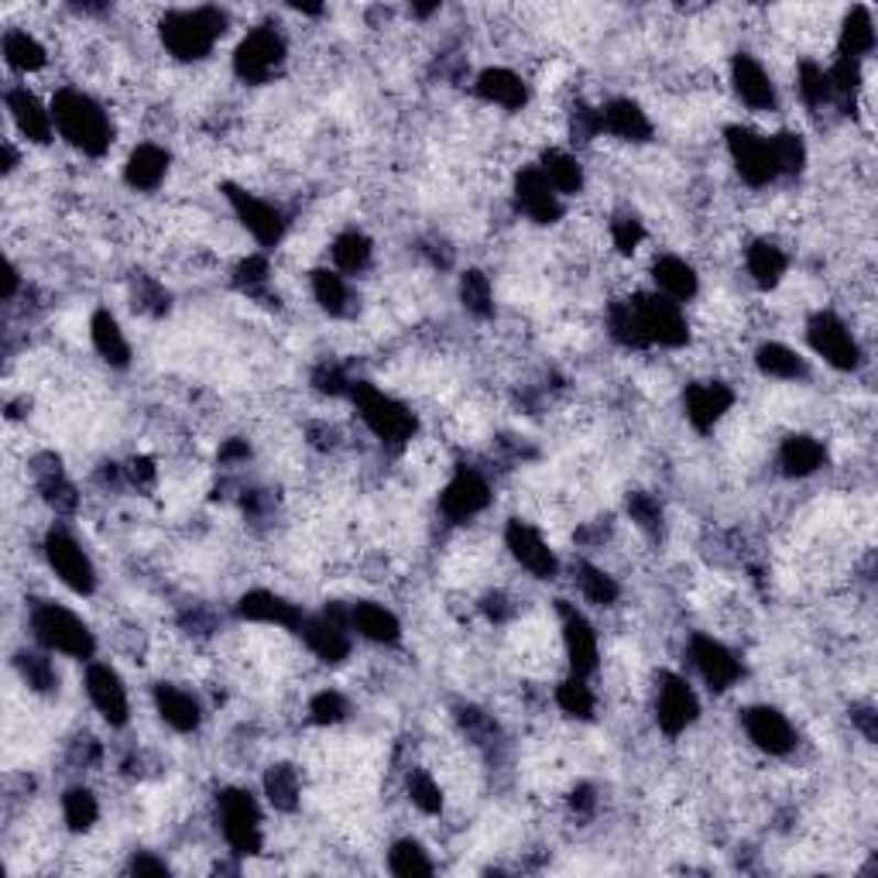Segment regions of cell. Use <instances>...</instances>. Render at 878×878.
Wrapping results in <instances>:
<instances>
[{"instance_id":"cell-15","label":"cell","mask_w":878,"mask_h":878,"mask_svg":"<svg viewBox=\"0 0 878 878\" xmlns=\"http://www.w3.org/2000/svg\"><path fill=\"white\" fill-rule=\"evenodd\" d=\"M514 203H519L522 214L535 224H556L563 217L560 193L546 183V175L539 172V165L522 169L519 178H514Z\"/></svg>"},{"instance_id":"cell-39","label":"cell","mask_w":878,"mask_h":878,"mask_svg":"<svg viewBox=\"0 0 878 878\" xmlns=\"http://www.w3.org/2000/svg\"><path fill=\"white\" fill-rule=\"evenodd\" d=\"M313 295H316V302L329 316H344L347 313L350 292H347L344 275H337V271H326V268L313 271Z\"/></svg>"},{"instance_id":"cell-13","label":"cell","mask_w":878,"mask_h":878,"mask_svg":"<svg viewBox=\"0 0 878 878\" xmlns=\"http://www.w3.org/2000/svg\"><path fill=\"white\" fill-rule=\"evenodd\" d=\"M491 501V488H488V480H484L477 470L470 467H460L457 474H453V480L443 488L440 495V508L449 522H467L474 519L477 511H484Z\"/></svg>"},{"instance_id":"cell-21","label":"cell","mask_w":878,"mask_h":878,"mask_svg":"<svg viewBox=\"0 0 878 878\" xmlns=\"http://www.w3.org/2000/svg\"><path fill=\"white\" fill-rule=\"evenodd\" d=\"M683 405H686V419L693 422V426L701 433H707L714 422L735 405V391L728 384H720V381H701V384L686 388Z\"/></svg>"},{"instance_id":"cell-51","label":"cell","mask_w":878,"mask_h":878,"mask_svg":"<svg viewBox=\"0 0 878 878\" xmlns=\"http://www.w3.org/2000/svg\"><path fill=\"white\" fill-rule=\"evenodd\" d=\"M628 514H631V522L639 525V529H646V532H659L662 529V508L646 491L628 495Z\"/></svg>"},{"instance_id":"cell-11","label":"cell","mask_w":878,"mask_h":878,"mask_svg":"<svg viewBox=\"0 0 878 878\" xmlns=\"http://www.w3.org/2000/svg\"><path fill=\"white\" fill-rule=\"evenodd\" d=\"M728 151H731V162H735L738 175L748 186H769L779 175L769 141L751 134L748 128H728Z\"/></svg>"},{"instance_id":"cell-49","label":"cell","mask_w":878,"mask_h":878,"mask_svg":"<svg viewBox=\"0 0 878 878\" xmlns=\"http://www.w3.org/2000/svg\"><path fill=\"white\" fill-rule=\"evenodd\" d=\"M831 76L816 66V63H803L800 66V97L810 104V107H821V104H827L831 100Z\"/></svg>"},{"instance_id":"cell-29","label":"cell","mask_w":878,"mask_h":878,"mask_svg":"<svg viewBox=\"0 0 878 878\" xmlns=\"http://www.w3.org/2000/svg\"><path fill=\"white\" fill-rule=\"evenodd\" d=\"M155 707L162 714V720L169 724V728L175 731H193L199 728V704H196V696L186 693V690H178V686H155Z\"/></svg>"},{"instance_id":"cell-27","label":"cell","mask_w":878,"mask_h":878,"mask_svg":"<svg viewBox=\"0 0 878 878\" xmlns=\"http://www.w3.org/2000/svg\"><path fill=\"white\" fill-rule=\"evenodd\" d=\"M477 94L488 104H498L505 110H522L529 100V89H525L522 76H514L511 69H484L477 76Z\"/></svg>"},{"instance_id":"cell-59","label":"cell","mask_w":878,"mask_h":878,"mask_svg":"<svg viewBox=\"0 0 878 878\" xmlns=\"http://www.w3.org/2000/svg\"><path fill=\"white\" fill-rule=\"evenodd\" d=\"M128 474H131V480L134 484H151L155 480V467H151V460H131V467H128Z\"/></svg>"},{"instance_id":"cell-46","label":"cell","mask_w":878,"mask_h":878,"mask_svg":"<svg viewBox=\"0 0 878 878\" xmlns=\"http://www.w3.org/2000/svg\"><path fill=\"white\" fill-rule=\"evenodd\" d=\"M577 584H581L584 597L594 600V604H600V608H604V604H615L618 600L615 577H608V573L590 566V563H577Z\"/></svg>"},{"instance_id":"cell-53","label":"cell","mask_w":878,"mask_h":878,"mask_svg":"<svg viewBox=\"0 0 878 878\" xmlns=\"http://www.w3.org/2000/svg\"><path fill=\"white\" fill-rule=\"evenodd\" d=\"M611 237H615V248L621 251V254H631L635 248L642 245V237H646V230H642V220L639 217H618L615 224H611Z\"/></svg>"},{"instance_id":"cell-19","label":"cell","mask_w":878,"mask_h":878,"mask_svg":"<svg viewBox=\"0 0 878 878\" xmlns=\"http://www.w3.org/2000/svg\"><path fill=\"white\" fill-rule=\"evenodd\" d=\"M560 615H563V642H566V659L573 676H590L597 670V635L587 625V618L570 608L566 600H560Z\"/></svg>"},{"instance_id":"cell-32","label":"cell","mask_w":878,"mask_h":878,"mask_svg":"<svg viewBox=\"0 0 878 878\" xmlns=\"http://www.w3.org/2000/svg\"><path fill=\"white\" fill-rule=\"evenodd\" d=\"M652 275H655V285L665 292V299H693L696 289H701V282H696V271L683 261V258H673V254H665L655 261L652 268Z\"/></svg>"},{"instance_id":"cell-35","label":"cell","mask_w":878,"mask_h":878,"mask_svg":"<svg viewBox=\"0 0 878 878\" xmlns=\"http://www.w3.org/2000/svg\"><path fill=\"white\" fill-rule=\"evenodd\" d=\"M785 264H790V261H785L782 248H776L772 240H759V245L748 248V275L759 282L762 289H772V285L782 282Z\"/></svg>"},{"instance_id":"cell-43","label":"cell","mask_w":878,"mask_h":878,"mask_svg":"<svg viewBox=\"0 0 878 878\" xmlns=\"http://www.w3.org/2000/svg\"><path fill=\"white\" fill-rule=\"evenodd\" d=\"M63 813H66V824L73 831H89L97 824V816H100V806H97V796L83 790V785H76V790H69L63 796Z\"/></svg>"},{"instance_id":"cell-2","label":"cell","mask_w":878,"mask_h":878,"mask_svg":"<svg viewBox=\"0 0 878 878\" xmlns=\"http://www.w3.org/2000/svg\"><path fill=\"white\" fill-rule=\"evenodd\" d=\"M227 28V14L217 8H196V11H172L162 21V42L165 48L183 58V63H196V58L209 55L217 39Z\"/></svg>"},{"instance_id":"cell-24","label":"cell","mask_w":878,"mask_h":878,"mask_svg":"<svg viewBox=\"0 0 878 878\" xmlns=\"http://www.w3.org/2000/svg\"><path fill=\"white\" fill-rule=\"evenodd\" d=\"M8 110L14 117L18 131L28 141H35V144H48L52 141V113L39 104L35 94H28L24 86L8 89Z\"/></svg>"},{"instance_id":"cell-61","label":"cell","mask_w":878,"mask_h":878,"mask_svg":"<svg viewBox=\"0 0 878 878\" xmlns=\"http://www.w3.org/2000/svg\"><path fill=\"white\" fill-rule=\"evenodd\" d=\"M570 803H573V810H584V813L594 810V790H590V785H581V790H573Z\"/></svg>"},{"instance_id":"cell-55","label":"cell","mask_w":878,"mask_h":878,"mask_svg":"<svg viewBox=\"0 0 878 878\" xmlns=\"http://www.w3.org/2000/svg\"><path fill=\"white\" fill-rule=\"evenodd\" d=\"M264 282H268V258L251 254L248 261H240V268H237V285H245L248 292H254Z\"/></svg>"},{"instance_id":"cell-20","label":"cell","mask_w":878,"mask_h":878,"mask_svg":"<svg viewBox=\"0 0 878 878\" xmlns=\"http://www.w3.org/2000/svg\"><path fill=\"white\" fill-rule=\"evenodd\" d=\"M237 615L245 618V621H258V625H279V628H289V631H299L302 628V611H299V604L279 597V594H271V590H251L240 597L237 604Z\"/></svg>"},{"instance_id":"cell-52","label":"cell","mask_w":878,"mask_h":878,"mask_svg":"<svg viewBox=\"0 0 878 878\" xmlns=\"http://www.w3.org/2000/svg\"><path fill=\"white\" fill-rule=\"evenodd\" d=\"M310 714H313L316 724H340L347 717V701L337 690H323V693L313 696Z\"/></svg>"},{"instance_id":"cell-3","label":"cell","mask_w":878,"mask_h":878,"mask_svg":"<svg viewBox=\"0 0 878 878\" xmlns=\"http://www.w3.org/2000/svg\"><path fill=\"white\" fill-rule=\"evenodd\" d=\"M32 631L52 652H63L73 659H89L97 652V639H94V631L86 628V621H79L66 608H58V604H39L32 611Z\"/></svg>"},{"instance_id":"cell-34","label":"cell","mask_w":878,"mask_h":878,"mask_svg":"<svg viewBox=\"0 0 878 878\" xmlns=\"http://www.w3.org/2000/svg\"><path fill=\"white\" fill-rule=\"evenodd\" d=\"M539 172L546 175V183H550L556 193H563V196L581 193V186H584V169H581V162L573 159V155H566V151H556V148L542 155Z\"/></svg>"},{"instance_id":"cell-6","label":"cell","mask_w":878,"mask_h":878,"mask_svg":"<svg viewBox=\"0 0 878 878\" xmlns=\"http://www.w3.org/2000/svg\"><path fill=\"white\" fill-rule=\"evenodd\" d=\"M285 63V42L275 35V28H254V32L237 45L234 73L245 83H268Z\"/></svg>"},{"instance_id":"cell-56","label":"cell","mask_w":878,"mask_h":878,"mask_svg":"<svg viewBox=\"0 0 878 878\" xmlns=\"http://www.w3.org/2000/svg\"><path fill=\"white\" fill-rule=\"evenodd\" d=\"M313 384H316L319 391H326V395H350V381L344 378L340 368H319V371L313 375Z\"/></svg>"},{"instance_id":"cell-36","label":"cell","mask_w":878,"mask_h":878,"mask_svg":"<svg viewBox=\"0 0 878 878\" xmlns=\"http://www.w3.org/2000/svg\"><path fill=\"white\" fill-rule=\"evenodd\" d=\"M608 326H611V337L621 347H635V350L649 347V337L642 329V316H639V306H635V302H618V306H611Z\"/></svg>"},{"instance_id":"cell-37","label":"cell","mask_w":878,"mask_h":878,"mask_svg":"<svg viewBox=\"0 0 878 878\" xmlns=\"http://www.w3.org/2000/svg\"><path fill=\"white\" fill-rule=\"evenodd\" d=\"M759 371L769 375V378H782V381H796L806 375V365H803V357L790 347H782V344H766L759 347Z\"/></svg>"},{"instance_id":"cell-40","label":"cell","mask_w":878,"mask_h":878,"mask_svg":"<svg viewBox=\"0 0 878 878\" xmlns=\"http://www.w3.org/2000/svg\"><path fill=\"white\" fill-rule=\"evenodd\" d=\"M4 58H8V66L21 69V73H32V69L45 66V48L28 32H8L4 35Z\"/></svg>"},{"instance_id":"cell-8","label":"cell","mask_w":878,"mask_h":878,"mask_svg":"<svg viewBox=\"0 0 878 878\" xmlns=\"http://www.w3.org/2000/svg\"><path fill=\"white\" fill-rule=\"evenodd\" d=\"M806 340H810V347L816 354L827 360L831 368H837V371L858 368L861 350H858V344L852 337V329H847L834 313H816V316H810V323H806Z\"/></svg>"},{"instance_id":"cell-9","label":"cell","mask_w":878,"mask_h":878,"mask_svg":"<svg viewBox=\"0 0 878 878\" xmlns=\"http://www.w3.org/2000/svg\"><path fill=\"white\" fill-rule=\"evenodd\" d=\"M299 631L323 662H344L350 655V615H344L337 604L316 618H306Z\"/></svg>"},{"instance_id":"cell-23","label":"cell","mask_w":878,"mask_h":878,"mask_svg":"<svg viewBox=\"0 0 878 878\" xmlns=\"http://www.w3.org/2000/svg\"><path fill=\"white\" fill-rule=\"evenodd\" d=\"M731 79L738 97L751 107V110H772L776 107V86L769 79V73L755 63L751 55H735L731 63Z\"/></svg>"},{"instance_id":"cell-17","label":"cell","mask_w":878,"mask_h":878,"mask_svg":"<svg viewBox=\"0 0 878 878\" xmlns=\"http://www.w3.org/2000/svg\"><path fill=\"white\" fill-rule=\"evenodd\" d=\"M86 693H89V701H94V707L104 714L107 724H113V728L128 724V714H131L128 690H124V683H120V676L110 670V665H104V662L89 665V670H86Z\"/></svg>"},{"instance_id":"cell-31","label":"cell","mask_w":878,"mask_h":878,"mask_svg":"<svg viewBox=\"0 0 878 878\" xmlns=\"http://www.w3.org/2000/svg\"><path fill=\"white\" fill-rule=\"evenodd\" d=\"M824 460H827V453H824V446L816 443L813 436H790V440L782 443V449H779L782 470L793 474V477L816 474V470L824 467Z\"/></svg>"},{"instance_id":"cell-30","label":"cell","mask_w":878,"mask_h":878,"mask_svg":"<svg viewBox=\"0 0 878 878\" xmlns=\"http://www.w3.org/2000/svg\"><path fill=\"white\" fill-rule=\"evenodd\" d=\"M89 333H94V347L100 350V357L107 360V365H113V368H128L131 365V347L124 340V329H120V323L107 310H100L94 316Z\"/></svg>"},{"instance_id":"cell-22","label":"cell","mask_w":878,"mask_h":878,"mask_svg":"<svg viewBox=\"0 0 878 878\" xmlns=\"http://www.w3.org/2000/svg\"><path fill=\"white\" fill-rule=\"evenodd\" d=\"M745 731H748V738L755 745H759L762 751H769V755H785V751H793V745H796L793 724L785 720L779 711H772V707L745 711Z\"/></svg>"},{"instance_id":"cell-54","label":"cell","mask_w":878,"mask_h":878,"mask_svg":"<svg viewBox=\"0 0 878 878\" xmlns=\"http://www.w3.org/2000/svg\"><path fill=\"white\" fill-rule=\"evenodd\" d=\"M827 76H831V89H837V94H852V89H858V83H861V63L858 58L837 55V63H834V69H827Z\"/></svg>"},{"instance_id":"cell-28","label":"cell","mask_w":878,"mask_h":878,"mask_svg":"<svg viewBox=\"0 0 878 878\" xmlns=\"http://www.w3.org/2000/svg\"><path fill=\"white\" fill-rule=\"evenodd\" d=\"M350 628H357L365 639L371 642H381V646H391L402 639V625L399 618L384 611L381 604H371V600H360L350 608Z\"/></svg>"},{"instance_id":"cell-44","label":"cell","mask_w":878,"mask_h":878,"mask_svg":"<svg viewBox=\"0 0 878 878\" xmlns=\"http://www.w3.org/2000/svg\"><path fill=\"white\" fill-rule=\"evenodd\" d=\"M556 704L570 714V717H581V720H590L594 717V693L590 686L584 683V676H570L560 683L556 690Z\"/></svg>"},{"instance_id":"cell-10","label":"cell","mask_w":878,"mask_h":878,"mask_svg":"<svg viewBox=\"0 0 878 878\" xmlns=\"http://www.w3.org/2000/svg\"><path fill=\"white\" fill-rule=\"evenodd\" d=\"M635 306H639L642 329H646L649 344L683 347L690 340V329H686V319L680 313V302L665 299V295H642V299H635Z\"/></svg>"},{"instance_id":"cell-57","label":"cell","mask_w":878,"mask_h":878,"mask_svg":"<svg viewBox=\"0 0 878 878\" xmlns=\"http://www.w3.org/2000/svg\"><path fill=\"white\" fill-rule=\"evenodd\" d=\"M597 131H600V110L581 107L577 113H573V134H577L581 141H590Z\"/></svg>"},{"instance_id":"cell-1","label":"cell","mask_w":878,"mask_h":878,"mask_svg":"<svg viewBox=\"0 0 878 878\" xmlns=\"http://www.w3.org/2000/svg\"><path fill=\"white\" fill-rule=\"evenodd\" d=\"M52 120L58 134H63L83 155H104L110 148V120L100 110L97 100H89L79 89H58L52 100Z\"/></svg>"},{"instance_id":"cell-47","label":"cell","mask_w":878,"mask_h":878,"mask_svg":"<svg viewBox=\"0 0 878 878\" xmlns=\"http://www.w3.org/2000/svg\"><path fill=\"white\" fill-rule=\"evenodd\" d=\"M460 299H464V306L474 313V316H491V282L484 271H467V275L460 279Z\"/></svg>"},{"instance_id":"cell-42","label":"cell","mask_w":878,"mask_h":878,"mask_svg":"<svg viewBox=\"0 0 878 878\" xmlns=\"http://www.w3.org/2000/svg\"><path fill=\"white\" fill-rule=\"evenodd\" d=\"M769 148H772V162H776L779 175H796L803 169V162H806V148H803V141L793 131L772 134Z\"/></svg>"},{"instance_id":"cell-38","label":"cell","mask_w":878,"mask_h":878,"mask_svg":"<svg viewBox=\"0 0 878 878\" xmlns=\"http://www.w3.org/2000/svg\"><path fill=\"white\" fill-rule=\"evenodd\" d=\"M264 796L275 810H295L299 806V772L292 766H271L264 776Z\"/></svg>"},{"instance_id":"cell-60","label":"cell","mask_w":878,"mask_h":878,"mask_svg":"<svg viewBox=\"0 0 878 878\" xmlns=\"http://www.w3.org/2000/svg\"><path fill=\"white\" fill-rule=\"evenodd\" d=\"M248 457V443H240V440H230L224 449H220V460L230 464V460H245Z\"/></svg>"},{"instance_id":"cell-18","label":"cell","mask_w":878,"mask_h":878,"mask_svg":"<svg viewBox=\"0 0 878 878\" xmlns=\"http://www.w3.org/2000/svg\"><path fill=\"white\" fill-rule=\"evenodd\" d=\"M690 655H693L696 670H701V676L711 690H728L741 676V665H738L735 652L728 646H720L717 639H711V635H696V639L690 642Z\"/></svg>"},{"instance_id":"cell-48","label":"cell","mask_w":878,"mask_h":878,"mask_svg":"<svg viewBox=\"0 0 878 878\" xmlns=\"http://www.w3.org/2000/svg\"><path fill=\"white\" fill-rule=\"evenodd\" d=\"M18 670H21L24 683L32 686V690H39V693H48V690H55V683H58L55 665H52L45 655H35V652H21V655H18Z\"/></svg>"},{"instance_id":"cell-5","label":"cell","mask_w":878,"mask_h":878,"mask_svg":"<svg viewBox=\"0 0 878 878\" xmlns=\"http://www.w3.org/2000/svg\"><path fill=\"white\" fill-rule=\"evenodd\" d=\"M220 827L234 855H258L261 852V813L251 793L227 790L220 793Z\"/></svg>"},{"instance_id":"cell-16","label":"cell","mask_w":878,"mask_h":878,"mask_svg":"<svg viewBox=\"0 0 878 878\" xmlns=\"http://www.w3.org/2000/svg\"><path fill=\"white\" fill-rule=\"evenodd\" d=\"M505 542H508V553L519 560L532 577H539V581H553L556 577V570H560V563H556V556H553V550L546 546V542H542V535L532 529V525H525V522H508V529H505Z\"/></svg>"},{"instance_id":"cell-45","label":"cell","mask_w":878,"mask_h":878,"mask_svg":"<svg viewBox=\"0 0 878 878\" xmlns=\"http://www.w3.org/2000/svg\"><path fill=\"white\" fill-rule=\"evenodd\" d=\"M388 868L402 875V878H415V875H433V861L426 858V852L415 841H399L388 855Z\"/></svg>"},{"instance_id":"cell-58","label":"cell","mask_w":878,"mask_h":878,"mask_svg":"<svg viewBox=\"0 0 878 878\" xmlns=\"http://www.w3.org/2000/svg\"><path fill=\"white\" fill-rule=\"evenodd\" d=\"M131 871H134V875H169V865L159 861V858H151V855H138V858L131 861Z\"/></svg>"},{"instance_id":"cell-7","label":"cell","mask_w":878,"mask_h":878,"mask_svg":"<svg viewBox=\"0 0 878 878\" xmlns=\"http://www.w3.org/2000/svg\"><path fill=\"white\" fill-rule=\"evenodd\" d=\"M45 560L55 570V577L63 581L69 590H76V594H94L97 590V570H94V563H89V556L79 550V542L69 532L52 529L45 535Z\"/></svg>"},{"instance_id":"cell-4","label":"cell","mask_w":878,"mask_h":878,"mask_svg":"<svg viewBox=\"0 0 878 878\" xmlns=\"http://www.w3.org/2000/svg\"><path fill=\"white\" fill-rule=\"evenodd\" d=\"M350 399H354L360 419L368 422V430L378 440H384V443H405V440H412V433H415V415L405 405H399L395 399H388L384 391H378L375 384H368V381L350 384Z\"/></svg>"},{"instance_id":"cell-63","label":"cell","mask_w":878,"mask_h":878,"mask_svg":"<svg viewBox=\"0 0 878 878\" xmlns=\"http://www.w3.org/2000/svg\"><path fill=\"white\" fill-rule=\"evenodd\" d=\"M14 289H18V268H14V264H8V275H4V299H11V295H14Z\"/></svg>"},{"instance_id":"cell-14","label":"cell","mask_w":878,"mask_h":878,"mask_svg":"<svg viewBox=\"0 0 878 878\" xmlns=\"http://www.w3.org/2000/svg\"><path fill=\"white\" fill-rule=\"evenodd\" d=\"M696 714H701V704H696V693L690 690V683L683 676L665 673L659 683V701H655L659 728L665 735H683L696 720Z\"/></svg>"},{"instance_id":"cell-33","label":"cell","mask_w":878,"mask_h":878,"mask_svg":"<svg viewBox=\"0 0 878 878\" xmlns=\"http://www.w3.org/2000/svg\"><path fill=\"white\" fill-rule=\"evenodd\" d=\"M875 48V21L868 14V8H852V14L844 18V28H841V42H837V52L844 58H858L868 55Z\"/></svg>"},{"instance_id":"cell-26","label":"cell","mask_w":878,"mask_h":878,"mask_svg":"<svg viewBox=\"0 0 878 878\" xmlns=\"http://www.w3.org/2000/svg\"><path fill=\"white\" fill-rule=\"evenodd\" d=\"M600 128L611 131L621 141H649L652 124L639 104L631 100H611L608 107L600 110Z\"/></svg>"},{"instance_id":"cell-62","label":"cell","mask_w":878,"mask_h":878,"mask_svg":"<svg viewBox=\"0 0 878 878\" xmlns=\"http://www.w3.org/2000/svg\"><path fill=\"white\" fill-rule=\"evenodd\" d=\"M855 720H858V728L865 731V738L875 741V714H871L868 707H858V711H855Z\"/></svg>"},{"instance_id":"cell-50","label":"cell","mask_w":878,"mask_h":878,"mask_svg":"<svg viewBox=\"0 0 878 878\" xmlns=\"http://www.w3.org/2000/svg\"><path fill=\"white\" fill-rule=\"evenodd\" d=\"M409 796H412V803H415L422 813H440V810H443V793H440L436 779H433L430 772H422V769H415V772L409 776Z\"/></svg>"},{"instance_id":"cell-12","label":"cell","mask_w":878,"mask_h":878,"mask_svg":"<svg viewBox=\"0 0 878 878\" xmlns=\"http://www.w3.org/2000/svg\"><path fill=\"white\" fill-rule=\"evenodd\" d=\"M224 193H227V199L234 206L237 220L248 227V234L258 240V245L261 248H275L282 240V234H285V220H282L279 209L271 203H264V199H258V196H251V193H245L240 186H224Z\"/></svg>"},{"instance_id":"cell-25","label":"cell","mask_w":878,"mask_h":878,"mask_svg":"<svg viewBox=\"0 0 878 878\" xmlns=\"http://www.w3.org/2000/svg\"><path fill=\"white\" fill-rule=\"evenodd\" d=\"M169 172V151L159 148V144H138L128 159V169H124V178L131 189H141V193H151L162 186V178Z\"/></svg>"},{"instance_id":"cell-41","label":"cell","mask_w":878,"mask_h":878,"mask_svg":"<svg viewBox=\"0 0 878 878\" xmlns=\"http://www.w3.org/2000/svg\"><path fill=\"white\" fill-rule=\"evenodd\" d=\"M333 261H337V268H344V271L368 268V261H371V240L360 234V230L340 234L337 240H333Z\"/></svg>"},{"instance_id":"cell-64","label":"cell","mask_w":878,"mask_h":878,"mask_svg":"<svg viewBox=\"0 0 878 878\" xmlns=\"http://www.w3.org/2000/svg\"><path fill=\"white\" fill-rule=\"evenodd\" d=\"M488 615L491 618H505L508 611H505V597H488Z\"/></svg>"}]
</instances>
